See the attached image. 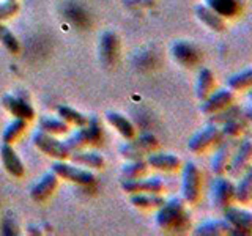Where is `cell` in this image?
<instances>
[{"label":"cell","mask_w":252,"mask_h":236,"mask_svg":"<svg viewBox=\"0 0 252 236\" xmlns=\"http://www.w3.org/2000/svg\"><path fill=\"white\" fill-rule=\"evenodd\" d=\"M122 189L126 194H137V192H148V194H161L164 191V183L159 178H137V179H123Z\"/></svg>","instance_id":"cell-10"},{"label":"cell","mask_w":252,"mask_h":236,"mask_svg":"<svg viewBox=\"0 0 252 236\" xmlns=\"http://www.w3.org/2000/svg\"><path fill=\"white\" fill-rule=\"evenodd\" d=\"M233 101H235V96L230 90H218L216 93L211 91L208 96L202 101L200 110L205 115H213L219 112V110L233 104Z\"/></svg>","instance_id":"cell-9"},{"label":"cell","mask_w":252,"mask_h":236,"mask_svg":"<svg viewBox=\"0 0 252 236\" xmlns=\"http://www.w3.org/2000/svg\"><path fill=\"white\" fill-rule=\"evenodd\" d=\"M148 167L161 170V172H173L180 167V159L170 153H148L147 156Z\"/></svg>","instance_id":"cell-18"},{"label":"cell","mask_w":252,"mask_h":236,"mask_svg":"<svg viewBox=\"0 0 252 236\" xmlns=\"http://www.w3.org/2000/svg\"><path fill=\"white\" fill-rule=\"evenodd\" d=\"M233 199L238 200L243 205L251 202V199H252V170L249 167L246 169V173H244V177L241 178L238 186L235 187Z\"/></svg>","instance_id":"cell-27"},{"label":"cell","mask_w":252,"mask_h":236,"mask_svg":"<svg viewBox=\"0 0 252 236\" xmlns=\"http://www.w3.org/2000/svg\"><path fill=\"white\" fill-rule=\"evenodd\" d=\"M69 159L76 162L85 165V167H92V169H102L104 167V157L98 153L93 151H81V149H73L69 153Z\"/></svg>","instance_id":"cell-20"},{"label":"cell","mask_w":252,"mask_h":236,"mask_svg":"<svg viewBox=\"0 0 252 236\" xmlns=\"http://www.w3.org/2000/svg\"><path fill=\"white\" fill-rule=\"evenodd\" d=\"M156 224L162 232L183 233L191 227V219L185 209V205L180 199L164 202L156 214Z\"/></svg>","instance_id":"cell-1"},{"label":"cell","mask_w":252,"mask_h":236,"mask_svg":"<svg viewBox=\"0 0 252 236\" xmlns=\"http://www.w3.org/2000/svg\"><path fill=\"white\" fill-rule=\"evenodd\" d=\"M215 84H216L215 74H213L210 69L203 68L199 73V79H197V85H195L197 98H199L200 101H203L213 91V88H215Z\"/></svg>","instance_id":"cell-25"},{"label":"cell","mask_w":252,"mask_h":236,"mask_svg":"<svg viewBox=\"0 0 252 236\" xmlns=\"http://www.w3.org/2000/svg\"><path fill=\"white\" fill-rule=\"evenodd\" d=\"M241 115V109L240 107H236L233 104H230L228 107L222 109V110H219V112L216 114H213L211 117V123L213 124H218V123H225L228 120H232V118H236V117H240Z\"/></svg>","instance_id":"cell-35"},{"label":"cell","mask_w":252,"mask_h":236,"mask_svg":"<svg viewBox=\"0 0 252 236\" xmlns=\"http://www.w3.org/2000/svg\"><path fill=\"white\" fill-rule=\"evenodd\" d=\"M52 172L57 175L59 178H63L66 181H71V183L81 184V186H89L94 181V175L89 170L79 169L73 164H66L65 161H55L52 165Z\"/></svg>","instance_id":"cell-5"},{"label":"cell","mask_w":252,"mask_h":236,"mask_svg":"<svg viewBox=\"0 0 252 236\" xmlns=\"http://www.w3.org/2000/svg\"><path fill=\"white\" fill-rule=\"evenodd\" d=\"M26 129H27V121L22 120V118H14V120L5 128V131L2 134V142L3 144H10V145L14 144Z\"/></svg>","instance_id":"cell-30"},{"label":"cell","mask_w":252,"mask_h":236,"mask_svg":"<svg viewBox=\"0 0 252 236\" xmlns=\"http://www.w3.org/2000/svg\"><path fill=\"white\" fill-rule=\"evenodd\" d=\"M205 2L220 18H233L240 11V5L236 0H205Z\"/></svg>","instance_id":"cell-24"},{"label":"cell","mask_w":252,"mask_h":236,"mask_svg":"<svg viewBox=\"0 0 252 236\" xmlns=\"http://www.w3.org/2000/svg\"><path fill=\"white\" fill-rule=\"evenodd\" d=\"M252 85V69H244L228 79V87L232 90H246Z\"/></svg>","instance_id":"cell-34"},{"label":"cell","mask_w":252,"mask_h":236,"mask_svg":"<svg viewBox=\"0 0 252 236\" xmlns=\"http://www.w3.org/2000/svg\"><path fill=\"white\" fill-rule=\"evenodd\" d=\"M156 148H158V139L153 134H142V136L134 139L129 144H125L120 148V153L125 159L134 161V159H142L145 154L155 151Z\"/></svg>","instance_id":"cell-4"},{"label":"cell","mask_w":252,"mask_h":236,"mask_svg":"<svg viewBox=\"0 0 252 236\" xmlns=\"http://www.w3.org/2000/svg\"><path fill=\"white\" fill-rule=\"evenodd\" d=\"M99 59L104 63L107 68L114 66L118 59V49H120V44H118V36L114 31H106L104 35L99 39Z\"/></svg>","instance_id":"cell-11"},{"label":"cell","mask_w":252,"mask_h":236,"mask_svg":"<svg viewBox=\"0 0 252 236\" xmlns=\"http://www.w3.org/2000/svg\"><path fill=\"white\" fill-rule=\"evenodd\" d=\"M219 137H220V129L218 128V124L211 123L207 128H203L195 136L191 137V140L188 142V148L192 153H202L207 148H210L215 142H218Z\"/></svg>","instance_id":"cell-8"},{"label":"cell","mask_w":252,"mask_h":236,"mask_svg":"<svg viewBox=\"0 0 252 236\" xmlns=\"http://www.w3.org/2000/svg\"><path fill=\"white\" fill-rule=\"evenodd\" d=\"M57 186H59V177L55 175L54 172L46 173V175L39 179L33 187H32V191H30L32 200L36 202V203L46 202L55 192Z\"/></svg>","instance_id":"cell-13"},{"label":"cell","mask_w":252,"mask_h":236,"mask_svg":"<svg viewBox=\"0 0 252 236\" xmlns=\"http://www.w3.org/2000/svg\"><path fill=\"white\" fill-rule=\"evenodd\" d=\"M57 114H59V117L62 118L63 121H66L68 124L79 126V128L84 126V124H87V123H89V120H90V117H87V115H84L81 112H77L76 109L63 106V104H60L57 107Z\"/></svg>","instance_id":"cell-28"},{"label":"cell","mask_w":252,"mask_h":236,"mask_svg":"<svg viewBox=\"0 0 252 236\" xmlns=\"http://www.w3.org/2000/svg\"><path fill=\"white\" fill-rule=\"evenodd\" d=\"M33 144L39 151H43L49 157H54V159H59V161L68 159L71 153V149L68 148L65 142L55 139L52 134H47L41 129L33 134Z\"/></svg>","instance_id":"cell-3"},{"label":"cell","mask_w":252,"mask_h":236,"mask_svg":"<svg viewBox=\"0 0 252 236\" xmlns=\"http://www.w3.org/2000/svg\"><path fill=\"white\" fill-rule=\"evenodd\" d=\"M0 159H2L5 170L10 173L11 177L22 178L26 175V167H24L21 157L18 156V153L14 151V148L10 144H2V147H0Z\"/></svg>","instance_id":"cell-12"},{"label":"cell","mask_w":252,"mask_h":236,"mask_svg":"<svg viewBox=\"0 0 252 236\" xmlns=\"http://www.w3.org/2000/svg\"><path fill=\"white\" fill-rule=\"evenodd\" d=\"M129 202H131L136 208L150 209V208H159L165 200H164V197H161L159 194L137 192V194H131Z\"/></svg>","instance_id":"cell-23"},{"label":"cell","mask_w":252,"mask_h":236,"mask_svg":"<svg viewBox=\"0 0 252 236\" xmlns=\"http://www.w3.org/2000/svg\"><path fill=\"white\" fill-rule=\"evenodd\" d=\"M106 120L109 121L110 126H114V128L120 132L125 139L129 140L136 136V128H134V124L125 115L118 114V112H107Z\"/></svg>","instance_id":"cell-21"},{"label":"cell","mask_w":252,"mask_h":236,"mask_svg":"<svg viewBox=\"0 0 252 236\" xmlns=\"http://www.w3.org/2000/svg\"><path fill=\"white\" fill-rule=\"evenodd\" d=\"M172 52H173L175 60L180 61L181 65H185V66H194L200 60L199 51H197L192 44H189L186 41H178V43L173 44Z\"/></svg>","instance_id":"cell-17"},{"label":"cell","mask_w":252,"mask_h":236,"mask_svg":"<svg viewBox=\"0 0 252 236\" xmlns=\"http://www.w3.org/2000/svg\"><path fill=\"white\" fill-rule=\"evenodd\" d=\"M233 232V228L230 227V224L222 222V220H211V222H207L200 225L197 230L194 232L195 235H202V236H220V235H230Z\"/></svg>","instance_id":"cell-26"},{"label":"cell","mask_w":252,"mask_h":236,"mask_svg":"<svg viewBox=\"0 0 252 236\" xmlns=\"http://www.w3.org/2000/svg\"><path fill=\"white\" fill-rule=\"evenodd\" d=\"M195 14H197V18H199L210 30H213V31H224V29H225L224 19L220 18L219 14H216L215 11H213L211 8H208L207 5H199V6H197L195 8Z\"/></svg>","instance_id":"cell-19"},{"label":"cell","mask_w":252,"mask_h":236,"mask_svg":"<svg viewBox=\"0 0 252 236\" xmlns=\"http://www.w3.org/2000/svg\"><path fill=\"white\" fill-rule=\"evenodd\" d=\"M222 124H224V128L220 129V136H227V137L240 136V134L248 128V123L241 115L236 118H232V120H228Z\"/></svg>","instance_id":"cell-32"},{"label":"cell","mask_w":252,"mask_h":236,"mask_svg":"<svg viewBox=\"0 0 252 236\" xmlns=\"http://www.w3.org/2000/svg\"><path fill=\"white\" fill-rule=\"evenodd\" d=\"M251 157H252V145L249 140H244L238 147V149H236V153L232 156V161L227 167L228 172H230V175L238 177L241 172L246 170L249 167Z\"/></svg>","instance_id":"cell-16"},{"label":"cell","mask_w":252,"mask_h":236,"mask_svg":"<svg viewBox=\"0 0 252 236\" xmlns=\"http://www.w3.org/2000/svg\"><path fill=\"white\" fill-rule=\"evenodd\" d=\"M101 137L102 131L98 120L96 118H90L89 123L81 126V129H77L74 134H71L69 139L65 140V144L73 151V149H82L84 147L98 144V142H101Z\"/></svg>","instance_id":"cell-2"},{"label":"cell","mask_w":252,"mask_h":236,"mask_svg":"<svg viewBox=\"0 0 252 236\" xmlns=\"http://www.w3.org/2000/svg\"><path fill=\"white\" fill-rule=\"evenodd\" d=\"M3 107L10 112L14 118H22V120L30 121L35 118V110L29 102H26L24 99L13 96V94H5L3 99Z\"/></svg>","instance_id":"cell-15"},{"label":"cell","mask_w":252,"mask_h":236,"mask_svg":"<svg viewBox=\"0 0 252 236\" xmlns=\"http://www.w3.org/2000/svg\"><path fill=\"white\" fill-rule=\"evenodd\" d=\"M0 43H2L5 49L8 52H11V54H18L21 51L18 38H16L13 35V31L8 29L6 26H3L2 22H0Z\"/></svg>","instance_id":"cell-33"},{"label":"cell","mask_w":252,"mask_h":236,"mask_svg":"<svg viewBox=\"0 0 252 236\" xmlns=\"http://www.w3.org/2000/svg\"><path fill=\"white\" fill-rule=\"evenodd\" d=\"M233 192L235 186L225 178H216L213 183V202H215L216 208L225 209L227 206H230L233 200Z\"/></svg>","instance_id":"cell-14"},{"label":"cell","mask_w":252,"mask_h":236,"mask_svg":"<svg viewBox=\"0 0 252 236\" xmlns=\"http://www.w3.org/2000/svg\"><path fill=\"white\" fill-rule=\"evenodd\" d=\"M202 192V173L194 162H188L183 170V199L195 203Z\"/></svg>","instance_id":"cell-6"},{"label":"cell","mask_w":252,"mask_h":236,"mask_svg":"<svg viewBox=\"0 0 252 236\" xmlns=\"http://www.w3.org/2000/svg\"><path fill=\"white\" fill-rule=\"evenodd\" d=\"M148 164L144 159H134L129 161V164H125L122 169V177L123 179H137L144 178L147 175Z\"/></svg>","instance_id":"cell-29"},{"label":"cell","mask_w":252,"mask_h":236,"mask_svg":"<svg viewBox=\"0 0 252 236\" xmlns=\"http://www.w3.org/2000/svg\"><path fill=\"white\" fill-rule=\"evenodd\" d=\"M39 128L47 134H52V136H60V134H65L69 131V124L66 121H63L62 118L43 117L39 120Z\"/></svg>","instance_id":"cell-31"},{"label":"cell","mask_w":252,"mask_h":236,"mask_svg":"<svg viewBox=\"0 0 252 236\" xmlns=\"http://www.w3.org/2000/svg\"><path fill=\"white\" fill-rule=\"evenodd\" d=\"M225 220L233 228L235 235H251L252 232V214L249 211H244L240 208L227 206L224 209Z\"/></svg>","instance_id":"cell-7"},{"label":"cell","mask_w":252,"mask_h":236,"mask_svg":"<svg viewBox=\"0 0 252 236\" xmlns=\"http://www.w3.org/2000/svg\"><path fill=\"white\" fill-rule=\"evenodd\" d=\"M230 154H232V145L230 144H222L218 151L213 156V161H211V170L213 173L216 175H222V173L227 172L228 167V161H230Z\"/></svg>","instance_id":"cell-22"},{"label":"cell","mask_w":252,"mask_h":236,"mask_svg":"<svg viewBox=\"0 0 252 236\" xmlns=\"http://www.w3.org/2000/svg\"><path fill=\"white\" fill-rule=\"evenodd\" d=\"M19 10V5L16 0H5L0 3V21H5L8 18H11Z\"/></svg>","instance_id":"cell-36"}]
</instances>
